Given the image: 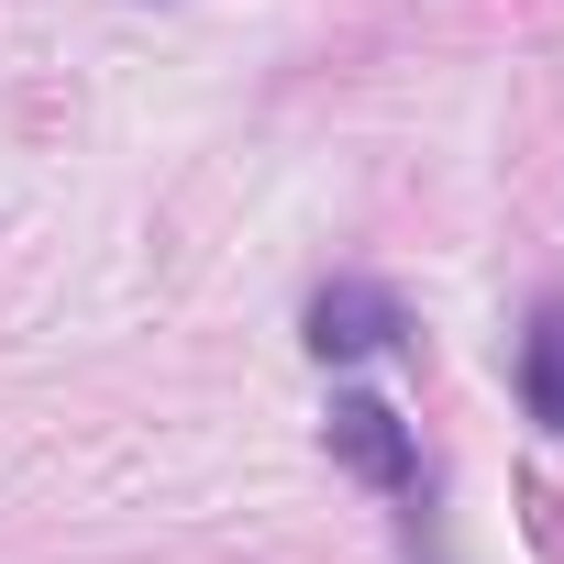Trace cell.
I'll list each match as a JSON object with an SVG mask.
<instances>
[{"label": "cell", "instance_id": "cell-3", "mask_svg": "<svg viewBox=\"0 0 564 564\" xmlns=\"http://www.w3.org/2000/svg\"><path fill=\"white\" fill-rule=\"evenodd\" d=\"M520 399H531L542 432H564V300H542L531 333H520Z\"/></svg>", "mask_w": 564, "mask_h": 564}, {"label": "cell", "instance_id": "cell-2", "mask_svg": "<svg viewBox=\"0 0 564 564\" xmlns=\"http://www.w3.org/2000/svg\"><path fill=\"white\" fill-rule=\"evenodd\" d=\"M399 344V300L366 289V276H333V289L311 300V355L322 366H355V355H388Z\"/></svg>", "mask_w": 564, "mask_h": 564}, {"label": "cell", "instance_id": "cell-1", "mask_svg": "<svg viewBox=\"0 0 564 564\" xmlns=\"http://www.w3.org/2000/svg\"><path fill=\"white\" fill-rule=\"evenodd\" d=\"M322 432H333V465H344V476H366V487H388V498H399V487H421V443H410V421H399L388 399H366V388H355V399H333V421H322Z\"/></svg>", "mask_w": 564, "mask_h": 564}]
</instances>
